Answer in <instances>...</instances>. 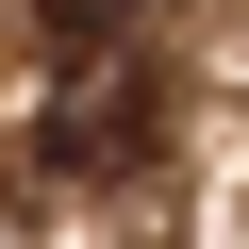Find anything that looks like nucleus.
Instances as JSON below:
<instances>
[{
    "instance_id": "obj_1",
    "label": "nucleus",
    "mask_w": 249,
    "mask_h": 249,
    "mask_svg": "<svg viewBox=\"0 0 249 249\" xmlns=\"http://www.w3.org/2000/svg\"><path fill=\"white\" fill-rule=\"evenodd\" d=\"M150 150V67H83V100L50 116V166H133Z\"/></svg>"
},
{
    "instance_id": "obj_2",
    "label": "nucleus",
    "mask_w": 249,
    "mask_h": 249,
    "mask_svg": "<svg viewBox=\"0 0 249 249\" xmlns=\"http://www.w3.org/2000/svg\"><path fill=\"white\" fill-rule=\"evenodd\" d=\"M50 17H67V34H116V17H133V0H50Z\"/></svg>"
}]
</instances>
